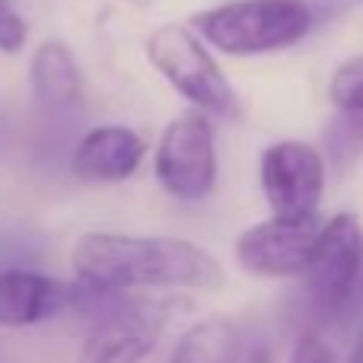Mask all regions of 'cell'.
<instances>
[{"label":"cell","mask_w":363,"mask_h":363,"mask_svg":"<svg viewBox=\"0 0 363 363\" xmlns=\"http://www.w3.org/2000/svg\"><path fill=\"white\" fill-rule=\"evenodd\" d=\"M77 284L108 294L138 287L217 290L223 268L207 249L172 236H125V233H86L70 249Z\"/></svg>","instance_id":"cell-1"},{"label":"cell","mask_w":363,"mask_h":363,"mask_svg":"<svg viewBox=\"0 0 363 363\" xmlns=\"http://www.w3.org/2000/svg\"><path fill=\"white\" fill-rule=\"evenodd\" d=\"M188 29L230 57H255L296 45L313 29V13L303 0H230L198 10Z\"/></svg>","instance_id":"cell-2"},{"label":"cell","mask_w":363,"mask_h":363,"mask_svg":"<svg viewBox=\"0 0 363 363\" xmlns=\"http://www.w3.org/2000/svg\"><path fill=\"white\" fill-rule=\"evenodd\" d=\"M147 61L182 99H188V108L204 112L211 121H239L242 108L236 89L188 26H157L147 38Z\"/></svg>","instance_id":"cell-3"},{"label":"cell","mask_w":363,"mask_h":363,"mask_svg":"<svg viewBox=\"0 0 363 363\" xmlns=\"http://www.w3.org/2000/svg\"><path fill=\"white\" fill-rule=\"evenodd\" d=\"M363 258V226L354 213H335L319 226L309 264L303 271V300L315 325H338Z\"/></svg>","instance_id":"cell-4"},{"label":"cell","mask_w":363,"mask_h":363,"mask_svg":"<svg viewBox=\"0 0 363 363\" xmlns=\"http://www.w3.org/2000/svg\"><path fill=\"white\" fill-rule=\"evenodd\" d=\"M160 188L179 201H201L217 185L213 121L198 108H185L166 125L153 157Z\"/></svg>","instance_id":"cell-5"},{"label":"cell","mask_w":363,"mask_h":363,"mask_svg":"<svg viewBox=\"0 0 363 363\" xmlns=\"http://www.w3.org/2000/svg\"><path fill=\"white\" fill-rule=\"evenodd\" d=\"M172 306L157 296H121L83 341L77 363H140L160 345Z\"/></svg>","instance_id":"cell-6"},{"label":"cell","mask_w":363,"mask_h":363,"mask_svg":"<svg viewBox=\"0 0 363 363\" xmlns=\"http://www.w3.org/2000/svg\"><path fill=\"white\" fill-rule=\"evenodd\" d=\"M262 191L274 217H315L325 191V157L306 140H277L258 163Z\"/></svg>","instance_id":"cell-7"},{"label":"cell","mask_w":363,"mask_h":363,"mask_svg":"<svg viewBox=\"0 0 363 363\" xmlns=\"http://www.w3.org/2000/svg\"><path fill=\"white\" fill-rule=\"evenodd\" d=\"M319 217H271L236 239V262L255 277H300L319 239Z\"/></svg>","instance_id":"cell-8"},{"label":"cell","mask_w":363,"mask_h":363,"mask_svg":"<svg viewBox=\"0 0 363 363\" xmlns=\"http://www.w3.org/2000/svg\"><path fill=\"white\" fill-rule=\"evenodd\" d=\"M144 140L125 125H99L80 138L70 169L83 182H128L144 163Z\"/></svg>","instance_id":"cell-9"},{"label":"cell","mask_w":363,"mask_h":363,"mask_svg":"<svg viewBox=\"0 0 363 363\" xmlns=\"http://www.w3.org/2000/svg\"><path fill=\"white\" fill-rule=\"evenodd\" d=\"M70 309V284L26 268L0 271V325L26 328Z\"/></svg>","instance_id":"cell-10"},{"label":"cell","mask_w":363,"mask_h":363,"mask_svg":"<svg viewBox=\"0 0 363 363\" xmlns=\"http://www.w3.org/2000/svg\"><path fill=\"white\" fill-rule=\"evenodd\" d=\"M29 86L32 96L45 108H77L83 102V74L74 51L57 38H45L29 61Z\"/></svg>","instance_id":"cell-11"},{"label":"cell","mask_w":363,"mask_h":363,"mask_svg":"<svg viewBox=\"0 0 363 363\" xmlns=\"http://www.w3.org/2000/svg\"><path fill=\"white\" fill-rule=\"evenodd\" d=\"M242 360V338L233 319L211 315L182 335L169 363H239Z\"/></svg>","instance_id":"cell-12"},{"label":"cell","mask_w":363,"mask_h":363,"mask_svg":"<svg viewBox=\"0 0 363 363\" xmlns=\"http://www.w3.org/2000/svg\"><path fill=\"white\" fill-rule=\"evenodd\" d=\"M325 153L338 172L351 169L363 157V118L335 112L332 125H328V131H325Z\"/></svg>","instance_id":"cell-13"},{"label":"cell","mask_w":363,"mask_h":363,"mask_svg":"<svg viewBox=\"0 0 363 363\" xmlns=\"http://www.w3.org/2000/svg\"><path fill=\"white\" fill-rule=\"evenodd\" d=\"M328 99L338 115L363 118V55L345 61L328 83Z\"/></svg>","instance_id":"cell-14"},{"label":"cell","mask_w":363,"mask_h":363,"mask_svg":"<svg viewBox=\"0 0 363 363\" xmlns=\"http://www.w3.org/2000/svg\"><path fill=\"white\" fill-rule=\"evenodd\" d=\"M26 38H29V26H26L23 13L10 0H0V51L19 55L26 48Z\"/></svg>","instance_id":"cell-15"},{"label":"cell","mask_w":363,"mask_h":363,"mask_svg":"<svg viewBox=\"0 0 363 363\" xmlns=\"http://www.w3.org/2000/svg\"><path fill=\"white\" fill-rule=\"evenodd\" d=\"M290 363H338V360H335V351L319 335H303V338L296 341Z\"/></svg>","instance_id":"cell-16"},{"label":"cell","mask_w":363,"mask_h":363,"mask_svg":"<svg viewBox=\"0 0 363 363\" xmlns=\"http://www.w3.org/2000/svg\"><path fill=\"white\" fill-rule=\"evenodd\" d=\"M338 325H363V258H360V268H357V277L351 284V294H347V303L341 309V319Z\"/></svg>","instance_id":"cell-17"},{"label":"cell","mask_w":363,"mask_h":363,"mask_svg":"<svg viewBox=\"0 0 363 363\" xmlns=\"http://www.w3.org/2000/svg\"><path fill=\"white\" fill-rule=\"evenodd\" d=\"M347 363H363V332H360V338H357V345H354V351H351V357H347Z\"/></svg>","instance_id":"cell-18"}]
</instances>
